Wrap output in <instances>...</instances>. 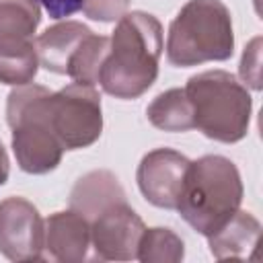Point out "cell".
<instances>
[{"mask_svg": "<svg viewBox=\"0 0 263 263\" xmlns=\"http://www.w3.org/2000/svg\"><path fill=\"white\" fill-rule=\"evenodd\" d=\"M185 92L193 105L195 127L222 144L240 142L251 123L253 99L242 82L226 70H205L191 76Z\"/></svg>", "mask_w": 263, "mask_h": 263, "instance_id": "277c9868", "label": "cell"}, {"mask_svg": "<svg viewBox=\"0 0 263 263\" xmlns=\"http://www.w3.org/2000/svg\"><path fill=\"white\" fill-rule=\"evenodd\" d=\"M123 201H127L125 191L119 179L107 168H97L82 175L70 191V210L78 212L88 222L111 205Z\"/></svg>", "mask_w": 263, "mask_h": 263, "instance_id": "7c38bea8", "label": "cell"}, {"mask_svg": "<svg viewBox=\"0 0 263 263\" xmlns=\"http://www.w3.org/2000/svg\"><path fill=\"white\" fill-rule=\"evenodd\" d=\"M90 249V222L74 210L55 212L45 218V257L60 263L84 261Z\"/></svg>", "mask_w": 263, "mask_h": 263, "instance_id": "30bf717a", "label": "cell"}, {"mask_svg": "<svg viewBox=\"0 0 263 263\" xmlns=\"http://www.w3.org/2000/svg\"><path fill=\"white\" fill-rule=\"evenodd\" d=\"M39 2L53 18H66L78 10V0H39Z\"/></svg>", "mask_w": 263, "mask_h": 263, "instance_id": "44dd1931", "label": "cell"}, {"mask_svg": "<svg viewBox=\"0 0 263 263\" xmlns=\"http://www.w3.org/2000/svg\"><path fill=\"white\" fill-rule=\"evenodd\" d=\"M148 121L162 132H189L195 127L193 105L185 88H168L152 99L146 107Z\"/></svg>", "mask_w": 263, "mask_h": 263, "instance_id": "5bb4252c", "label": "cell"}, {"mask_svg": "<svg viewBox=\"0 0 263 263\" xmlns=\"http://www.w3.org/2000/svg\"><path fill=\"white\" fill-rule=\"evenodd\" d=\"M242 193L236 164L222 154H205L189 162L175 210L195 232L210 236L240 210Z\"/></svg>", "mask_w": 263, "mask_h": 263, "instance_id": "7a4b0ae2", "label": "cell"}, {"mask_svg": "<svg viewBox=\"0 0 263 263\" xmlns=\"http://www.w3.org/2000/svg\"><path fill=\"white\" fill-rule=\"evenodd\" d=\"M51 90L41 84L16 86L6 101V121L12 129V152L21 171L29 175L51 173L64 154V146L55 138L47 101Z\"/></svg>", "mask_w": 263, "mask_h": 263, "instance_id": "5b68a950", "label": "cell"}, {"mask_svg": "<svg viewBox=\"0 0 263 263\" xmlns=\"http://www.w3.org/2000/svg\"><path fill=\"white\" fill-rule=\"evenodd\" d=\"M39 23V0H0V39H33Z\"/></svg>", "mask_w": 263, "mask_h": 263, "instance_id": "2e32d148", "label": "cell"}, {"mask_svg": "<svg viewBox=\"0 0 263 263\" xmlns=\"http://www.w3.org/2000/svg\"><path fill=\"white\" fill-rule=\"evenodd\" d=\"M238 72L245 86H251L253 90H261V37L251 39V43L245 47Z\"/></svg>", "mask_w": 263, "mask_h": 263, "instance_id": "ffe728a7", "label": "cell"}, {"mask_svg": "<svg viewBox=\"0 0 263 263\" xmlns=\"http://www.w3.org/2000/svg\"><path fill=\"white\" fill-rule=\"evenodd\" d=\"M47 115L64 150L88 148L103 134L101 95L92 84L72 82L51 92Z\"/></svg>", "mask_w": 263, "mask_h": 263, "instance_id": "8992f818", "label": "cell"}, {"mask_svg": "<svg viewBox=\"0 0 263 263\" xmlns=\"http://www.w3.org/2000/svg\"><path fill=\"white\" fill-rule=\"evenodd\" d=\"M205 238L210 253L218 261L255 259V251L261 240V224L251 212L236 210L216 232Z\"/></svg>", "mask_w": 263, "mask_h": 263, "instance_id": "8fae6325", "label": "cell"}, {"mask_svg": "<svg viewBox=\"0 0 263 263\" xmlns=\"http://www.w3.org/2000/svg\"><path fill=\"white\" fill-rule=\"evenodd\" d=\"M144 228L142 218L127 201L111 205L90 220V247L95 249V257L101 261L136 259Z\"/></svg>", "mask_w": 263, "mask_h": 263, "instance_id": "ba28073f", "label": "cell"}, {"mask_svg": "<svg viewBox=\"0 0 263 263\" xmlns=\"http://www.w3.org/2000/svg\"><path fill=\"white\" fill-rule=\"evenodd\" d=\"M39 70L35 39H0V82L23 86Z\"/></svg>", "mask_w": 263, "mask_h": 263, "instance_id": "9a60e30c", "label": "cell"}, {"mask_svg": "<svg viewBox=\"0 0 263 263\" xmlns=\"http://www.w3.org/2000/svg\"><path fill=\"white\" fill-rule=\"evenodd\" d=\"M162 55V25L154 14L125 12L109 37V53L103 62L99 84L115 99H138L158 78Z\"/></svg>", "mask_w": 263, "mask_h": 263, "instance_id": "6da1fadb", "label": "cell"}, {"mask_svg": "<svg viewBox=\"0 0 263 263\" xmlns=\"http://www.w3.org/2000/svg\"><path fill=\"white\" fill-rule=\"evenodd\" d=\"M90 33L92 31L86 25H82L80 21H70V18L58 21L55 25L47 27L35 39L39 66H43L45 70L53 74H66L74 51L78 49L82 39Z\"/></svg>", "mask_w": 263, "mask_h": 263, "instance_id": "4fadbf2b", "label": "cell"}, {"mask_svg": "<svg viewBox=\"0 0 263 263\" xmlns=\"http://www.w3.org/2000/svg\"><path fill=\"white\" fill-rule=\"evenodd\" d=\"M234 53L230 10L222 0H189L171 21L166 60L177 68L224 62Z\"/></svg>", "mask_w": 263, "mask_h": 263, "instance_id": "3957f363", "label": "cell"}, {"mask_svg": "<svg viewBox=\"0 0 263 263\" xmlns=\"http://www.w3.org/2000/svg\"><path fill=\"white\" fill-rule=\"evenodd\" d=\"M185 257L183 238L171 228H144L136 259L142 263H179Z\"/></svg>", "mask_w": 263, "mask_h": 263, "instance_id": "ac0fdd59", "label": "cell"}, {"mask_svg": "<svg viewBox=\"0 0 263 263\" xmlns=\"http://www.w3.org/2000/svg\"><path fill=\"white\" fill-rule=\"evenodd\" d=\"M129 8V0H78V10L84 12L90 21L115 23Z\"/></svg>", "mask_w": 263, "mask_h": 263, "instance_id": "d6986e66", "label": "cell"}, {"mask_svg": "<svg viewBox=\"0 0 263 263\" xmlns=\"http://www.w3.org/2000/svg\"><path fill=\"white\" fill-rule=\"evenodd\" d=\"M45 238V220L25 197H6L0 201V253L8 261H41Z\"/></svg>", "mask_w": 263, "mask_h": 263, "instance_id": "52a82bcc", "label": "cell"}, {"mask_svg": "<svg viewBox=\"0 0 263 263\" xmlns=\"http://www.w3.org/2000/svg\"><path fill=\"white\" fill-rule=\"evenodd\" d=\"M189 162L185 154L173 148H156L144 154L138 164L136 181L146 201L162 210H175Z\"/></svg>", "mask_w": 263, "mask_h": 263, "instance_id": "9c48e42d", "label": "cell"}, {"mask_svg": "<svg viewBox=\"0 0 263 263\" xmlns=\"http://www.w3.org/2000/svg\"><path fill=\"white\" fill-rule=\"evenodd\" d=\"M109 53V37L107 35H86L78 49L74 51L70 64H68V76L74 82L82 84H99V74L103 68V62Z\"/></svg>", "mask_w": 263, "mask_h": 263, "instance_id": "e0dca14e", "label": "cell"}, {"mask_svg": "<svg viewBox=\"0 0 263 263\" xmlns=\"http://www.w3.org/2000/svg\"><path fill=\"white\" fill-rule=\"evenodd\" d=\"M8 175H10V160H8L6 148H4V146H2V142H0V185H4V183H6Z\"/></svg>", "mask_w": 263, "mask_h": 263, "instance_id": "7402d4cb", "label": "cell"}]
</instances>
